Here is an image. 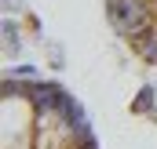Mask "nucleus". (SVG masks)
Returning <instances> with one entry per match:
<instances>
[{
    "label": "nucleus",
    "mask_w": 157,
    "mask_h": 149,
    "mask_svg": "<svg viewBox=\"0 0 157 149\" xmlns=\"http://www.w3.org/2000/svg\"><path fill=\"white\" fill-rule=\"evenodd\" d=\"M22 55V26L4 18V58H18Z\"/></svg>",
    "instance_id": "2"
},
{
    "label": "nucleus",
    "mask_w": 157,
    "mask_h": 149,
    "mask_svg": "<svg viewBox=\"0 0 157 149\" xmlns=\"http://www.w3.org/2000/svg\"><path fill=\"white\" fill-rule=\"evenodd\" d=\"M150 124H157V106H154V109H150Z\"/></svg>",
    "instance_id": "6"
},
{
    "label": "nucleus",
    "mask_w": 157,
    "mask_h": 149,
    "mask_svg": "<svg viewBox=\"0 0 157 149\" xmlns=\"http://www.w3.org/2000/svg\"><path fill=\"white\" fill-rule=\"evenodd\" d=\"M40 44H44V51H48V66H51V69H62V66H66L62 44H55V40H40Z\"/></svg>",
    "instance_id": "3"
},
{
    "label": "nucleus",
    "mask_w": 157,
    "mask_h": 149,
    "mask_svg": "<svg viewBox=\"0 0 157 149\" xmlns=\"http://www.w3.org/2000/svg\"><path fill=\"white\" fill-rule=\"evenodd\" d=\"M4 7H7V11H22V7H26V0H4Z\"/></svg>",
    "instance_id": "5"
},
{
    "label": "nucleus",
    "mask_w": 157,
    "mask_h": 149,
    "mask_svg": "<svg viewBox=\"0 0 157 149\" xmlns=\"http://www.w3.org/2000/svg\"><path fill=\"white\" fill-rule=\"evenodd\" d=\"M157 106V87L154 84H143L139 91H135V98H132V116H150V109Z\"/></svg>",
    "instance_id": "1"
},
{
    "label": "nucleus",
    "mask_w": 157,
    "mask_h": 149,
    "mask_svg": "<svg viewBox=\"0 0 157 149\" xmlns=\"http://www.w3.org/2000/svg\"><path fill=\"white\" fill-rule=\"evenodd\" d=\"M11 76H37V69H33V66H15Z\"/></svg>",
    "instance_id": "4"
}]
</instances>
